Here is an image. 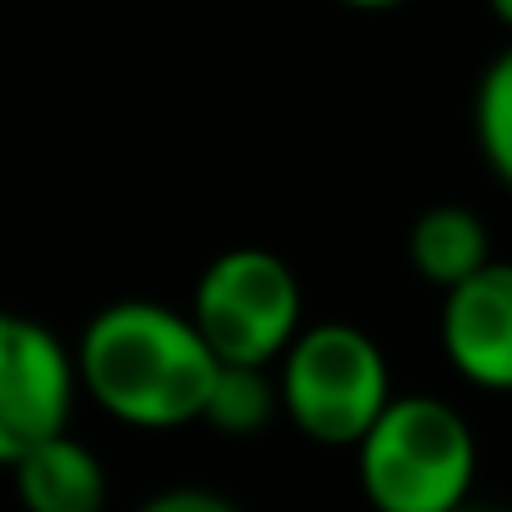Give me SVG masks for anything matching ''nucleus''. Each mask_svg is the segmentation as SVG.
I'll use <instances>...</instances> for the list:
<instances>
[{
	"instance_id": "nucleus-11",
	"label": "nucleus",
	"mask_w": 512,
	"mask_h": 512,
	"mask_svg": "<svg viewBox=\"0 0 512 512\" xmlns=\"http://www.w3.org/2000/svg\"><path fill=\"white\" fill-rule=\"evenodd\" d=\"M136 512H241V507L206 487H171V492H156L151 502H141Z\"/></svg>"
},
{
	"instance_id": "nucleus-1",
	"label": "nucleus",
	"mask_w": 512,
	"mask_h": 512,
	"mask_svg": "<svg viewBox=\"0 0 512 512\" xmlns=\"http://www.w3.org/2000/svg\"><path fill=\"white\" fill-rule=\"evenodd\" d=\"M76 387L116 422L171 432L201 422L216 357L196 337L186 312L161 302H111L101 307L76 352Z\"/></svg>"
},
{
	"instance_id": "nucleus-3",
	"label": "nucleus",
	"mask_w": 512,
	"mask_h": 512,
	"mask_svg": "<svg viewBox=\"0 0 512 512\" xmlns=\"http://www.w3.org/2000/svg\"><path fill=\"white\" fill-rule=\"evenodd\" d=\"M277 407L322 447H357L392 402L382 347L352 322H317L277 357Z\"/></svg>"
},
{
	"instance_id": "nucleus-14",
	"label": "nucleus",
	"mask_w": 512,
	"mask_h": 512,
	"mask_svg": "<svg viewBox=\"0 0 512 512\" xmlns=\"http://www.w3.org/2000/svg\"><path fill=\"white\" fill-rule=\"evenodd\" d=\"M457 512H512V507H497V502H462Z\"/></svg>"
},
{
	"instance_id": "nucleus-7",
	"label": "nucleus",
	"mask_w": 512,
	"mask_h": 512,
	"mask_svg": "<svg viewBox=\"0 0 512 512\" xmlns=\"http://www.w3.org/2000/svg\"><path fill=\"white\" fill-rule=\"evenodd\" d=\"M11 477L26 512H106V467L71 432L31 447Z\"/></svg>"
},
{
	"instance_id": "nucleus-9",
	"label": "nucleus",
	"mask_w": 512,
	"mask_h": 512,
	"mask_svg": "<svg viewBox=\"0 0 512 512\" xmlns=\"http://www.w3.org/2000/svg\"><path fill=\"white\" fill-rule=\"evenodd\" d=\"M272 367H221L211 377L201 422L226 432V437H256L277 417V382L267 377Z\"/></svg>"
},
{
	"instance_id": "nucleus-6",
	"label": "nucleus",
	"mask_w": 512,
	"mask_h": 512,
	"mask_svg": "<svg viewBox=\"0 0 512 512\" xmlns=\"http://www.w3.org/2000/svg\"><path fill=\"white\" fill-rule=\"evenodd\" d=\"M442 352L452 372L482 392H512V262H492L442 292Z\"/></svg>"
},
{
	"instance_id": "nucleus-2",
	"label": "nucleus",
	"mask_w": 512,
	"mask_h": 512,
	"mask_svg": "<svg viewBox=\"0 0 512 512\" xmlns=\"http://www.w3.org/2000/svg\"><path fill=\"white\" fill-rule=\"evenodd\" d=\"M357 452L362 497L377 512H457L472 502L477 437L467 417L427 392H392Z\"/></svg>"
},
{
	"instance_id": "nucleus-12",
	"label": "nucleus",
	"mask_w": 512,
	"mask_h": 512,
	"mask_svg": "<svg viewBox=\"0 0 512 512\" xmlns=\"http://www.w3.org/2000/svg\"><path fill=\"white\" fill-rule=\"evenodd\" d=\"M337 6H352V11H392L402 0H337Z\"/></svg>"
},
{
	"instance_id": "nucleus-13",
	"label": "nucleus",
	"mask_w": 512,
	"mask_h": 512,
	"mask_svg": "<svg viewBox=\"0 0 512 512\" xmlns=\"http://www.w3.org/2000/svg\"><path fill=\"white\" fill-rule=\"evenodd\" d=\"M487 11H492V16H497V21L512 31V0H487Z\"/></svg>"
},
{
	"instance_id": "nucleus-5",
	"label": "nucleus",
	"mask_w": 512,
	"mask_h": 512,
	"mask_svg": "<svg viewBox=\"0 0 512 512\" xmlns=\"http://www.w3.org/2000/svg\"><path fill=\"white\" fill-rule=\"evenodd\" d=\"M76 362L66 342L21 312H0V467H16L31 447L71 432Z\"/></svg>"
},
{
	"instance_id": "nucleus-4",
	"label": "nucleus",
	"mask_w": 512,
	"mask_h": 512,
	"mask_svg": "<svg viewBox=\"0 0 512 512\" xmlns=\"http://www.w3.org/2000/svg\"><path fill=\"white\" fill-rule=\"evenodd\" d=\"M186 317L221 367H277L302 332V287L277 251L231 246L196 277Z\"/></svg>"
},
{
	"instance_id": "nucleus-10",
	"label": "nucleus",
	"mask_w": 512,
	"mask_h": 512,
	"mask_svg": "<svg viewBox=\"0 0 512 512\" xmlns=\"http://www.w3.org/2000/svg\"><path fill=\"white\" fill-rule=\"evenodd\" d=\"M472 131H477V151H482L487 171L512 191V46L502 56H492V66L477 81Z\"/></svg>"
},
{
	"instance_id": "nucleus-8",
	"label": "nucleus",
	"mask_w": 512,
	"mask_h": 512,
	"mask_svg": "<svg viewBox=\"0 0 512 512\" xmlns=\"http://www.w3.org/2000/svg\"><path fill=\"white\" fill-rule=\"evenodd\" d=\"M407 256L427 287L452 292L492 262V241L477 211L467 206H427L407 231Z\"/></svg>"
}]
</instances>
